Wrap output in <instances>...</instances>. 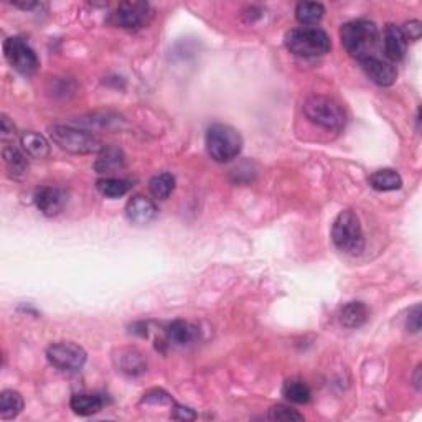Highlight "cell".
<instances>
[{
    "mask_svg": "<svg viewBox=\"0 0 422 422\" xmlns=\"http://www.w3.org/2000/svg\"><path fill=\"white\" fill-rule=\"evenodd\" d=\"M286 46L291 53L305 58L324 56L330 51L331 41L327 32L317 27L294 28L286 33Z\"/></svg>",
    "mask_w": 422,
    "mask_h": 422,
    "instance_id": "6da1fadb",
    "label": "cell"
},
{
    "mask_svg": "<svg viewBox=\"0 0 422 422\" xmlns=\"http://www.w3.org/2000/svg\"><path fill=\"white\" fill-rule=\"evenodd\" d=\"M341 44L353 58L358 61L371 56V50L378 38V28L369 20H352L345 23L340 30Z\"/></svg>",
    "mask_w": 422,
    "mask_h": 422,
    "instance_id": "7a4b0ae2",
    "label": "cell"
},
{
    "mask_svg": "<svg viewBox=\"0 0 422 422\" xmlns=\"http://www.w3.org/2000/svg\"><path fill=\"white\" fill-rule=\"evenodd\" d=\"M243 149V137L235 127L228 124H213L206 131V150L218 164H226L236 159Z\"/></svg>",
    "mask_w": 422,
    "mask_h": 422,
    "instance_id": "3957f363",
    "label": "cell"
},
{
    "mask_svg": "<svg viewBox=\"0 0 422 422\" xmlns=\"http://www.w3.org/2000/svg\"><path fill=\"white\" fill-rule=\"evenodd\" d=\"M331 241L340 251L360 254L364 248V236L360 218L352 210L341 211L331 225Z\"/></svg>",
    "mask_w": 422,
    "mask_h": 422,
    "instance_id": "277c9868",
    "label": "cell"
},
{
    "mask_svg": "<svg viewBox=\"0 0 422 422\" xmlns=\"http://www.w3.org/2000/svg\"><path fill=\"white\" fill-rule=\"evenodd\" d=\"M303 112L314 124L327 131H340L345 127L347 116L343 107L335 99L327 96H312L303 104Z\"/></svg>",
    "mask_w": 422,
    "mask_h": 422,
    "instance_id": "5b68a950",
    "label": "cell"
},
{
    "mask_svg": "<svg viewBox=\"0 0 422 422\" xmlns=\"http://www.w3.org/2000/svg\"><path fill=\"white\" fill-rule=\"evenodd\" d=\"M50 137L61 150L74 155L98 154L103 150V144L93 134L86 131H79L70 126L50 127Z\"/></svg>",
    "mask_w": 422,
    "mask_h": 422,
    "instance_id": "8992f818",
    "label": "cell"
},
{
    "mask_svg": "<svg viewBox=\"0 0 422 422\" xmlns=\"http://www.w3.org/2000/svg\"><path fill=\"white\" fill-rule=\"evenodd\" d=\"M46 358L60 371L76 373L84 367L88 355L83 347L73 341H60V343L50 345L46 350Z\"/></svg>",
    "mask_w": 422,
    "mask_h": 422,
    "instance_id": "52a82bcc",
    "label": "cell"
},
{
    "mask_svg": "<svg viewBox=\"0 0 422 422\" xmlns=\"http://www.w3.org/2000/svg\"><path fill=\"white\" fill-rule=\"evenodd\" d=\"M4 55L8 63L22 74H33L40 66L35 51L18 37H11L4 41Z\"/></svg>",
    "mask_w": 422,
    "mask_h": 422,
    "instance_id": "ba28073f",
    "label": "cell"
},
{
    "mask_svg": "<svg viewBox=\"0 0 422 422\" xmlns=\"http://www.w3.org/2000/svg\"><path fill=\"white\" fill-rule=\"evenodd\" d=\"M152 18V8L145 2H122L114 13V20L126 30H139Z\"/></svg>",
    "mask_w": 422,
    "mask_h": 422,
    "instance_id": "9c48e42d",
    "label": "cell"
},
{
    "mask_svg": "<svg viewBox=\"0 0 422 422\" xmlns=\"http://www.w3.org/2000/svg\"><path fill=\"white\" fill-rule=\"evenodd\" d=\"M360 65H362L364 73L369 76V79H371L373 83H376L378 86L386 88L395 84L397 73L393 65L376 58V56H367V58L360 60Z\"/></svg>",
    "mask_w": 422,
    "mask_h": 422,
    "instance_id": "30bf717a",
    "label": "cell"
},
{
    "mask_svg": "<svg viewBox=\"0 0 422 422\" xmlns=\"http://www.w3.org/2000/svg\"><path fill=\"white\" fill-rule=\"evenodd\" d=\"M66 202H68L66 192L58 187H44L38 190L35 195L38 210L46 216H56L63 211Z\"/></svg>",
    "mask_w": 422,
    "mask_h": 422,
    "instance_id": "8fae6325",
    "label": "cell"
},
{
    "mask_svg": "<svg viewBox=\"0 0 422 422\" xmlns=\"http://www.w3.org/2000/svg\"><path fill=\"white\" fill-rule=\"evenodd\" d=\"M127 218L134 223V225H149L157 216V206L155 203L144 195H136L127 202L126 206Z\"/></svg>",
    "mask_w": 422,
    "mask_h": 422,
    "instance_id": "7c38bea8",
    "label": "cell"
},
{
    "mask_svg": "<svg viewBox=\"0 0 422 422\" xmlns=\"http://www.w3.org/2000/svg\"><path fill=\"white\" fill-rule=\"evenodd\" d=\"M407 40L400 27L388 25L385 30V53L393 61H401L406 56Z\"/></svg>",
    "mask_w": 422,
    "mask_h": 422,
    "instance_id": "4fadbf2b",
    "label": "cell"
},
{
    "mask_svg": "<svg viewBox=\"0 0 422 422\" xmlns=\"http://www.w3.org/2000/svg\"><path fill=\"white\" fill-rule=\"evenodd\" d=\"M4 164L8 175L15 180H22L28 173V162L25 154L13 145H6L2 150Z\"/></svg>",
    "mask_w": 422,
    "mask_h": 422,
    "instance_id": "5bb4252c",
    "label": "cell"
},
{
    "mask_svg": "<svg viewBox=\"0 0 422 422\" xmlns=\"http://www.w3.org/2000/svg\"><path fill=\"white\" fill-rule=\"evenodd\" d=\"M71 409L78 416H93L103 409V396L93 395V393H78L71 397Z\"/></svg>",
    "mask_w": 422,
    "mask_h": 422,
    "instance_id": "9a60e30c",
    "label": "cell"
},
{
    "mask_svg": "<svg viewBox=\"0 0 422 422\" xmlns=\"http://www.w3.org/2000/svg\"><path fill=\"white\" fill-rule=\"evenodd\" d=\"M117 367L122 373L129 374V376H139L145 371L147 363L140 352H137L136 348H126L119 353L117 358Z\"/></svg>",
    "mask_w": 422,
    "mask_h": 422,
    "instance_id": "2e32d148",
    "label": "cell"
},
{
    "mask_svg": "<svg viewBox=\"0 0 422 422\" xmlns=\"http://www.w3.org/2000/svg\"><path fill=\"white\" fill-rule=\"evenodd\" d=\"M20 142L23 150L33 159H45L50 155V144L41 134H37V132L33 131L23 132Z\"/></svg>",
    "mask_w": 422,
    "mask_h": 422,
    "instance_id": "e0dca14e",
    "label": "cell"
},
{
    "mask_svg": "<svg viewBox=\"0 0 422 422\" xmlns=\"http://www.w3.org/2000/svg\"><path fill=\"white\" fill-rule=\"evenodd\" d=\"M167 336L175 345H188L198 338V329L190 322L175 320L167 327Z\"/></svg>",
    "mask_w": 422,
    "mask_h": 422,
    "instance_id": "ac0fdd59",
    "label": "cell"
},
{
    "mask_svg": "<svg viewBox=\"0 0 422 422\" xmlns=\"http://www.w3.org/2000/svg\"><path fill=\"white\" fill-rule=\"evenodd\" d=\"M369 185L378 192H393V190H400L402 187V178L396 170L381 169L369 177Z\"/></svg>",
    "mask_w": 422,
    "mask_h": 422,
    "instance_id": "d6986e66",
    "label": "cell"
},
{
    "mask_svg": "<svg viewBox=\"0 0 422 422\" xmlns=\"http://www.w3.org/2000/svg\"><path fill=\"white\" fill-rule=\"evenodd\" d=\"M368 319V309L363 302H348L340 312L341 325L347 329H358Z\"/></svg>",
    "mask_w": 422,
    "mask_h": 422,
    "instance_id": "ffe728a7",
    "label": "cell"
},
{
    "mask_svg": "<svg viewBox=\"0 0 422 422\" xmlns=\"http://www.w3.org/2000/svg\"><path fill=\"white\" fill-rule=\"evenodd\" d=\"M23 409V397L20 393L6 390L0 395V417L4 421L15 419Z\"/></svg>",
    "mask_w": 422,
    "mask_h": 422,
    "instance_id": "44dd1931",
    "label": "cell"
},
{
    "mask_svg": "<svg viewBox=\"0 0 422 422\" xmlns=\"http://www.w3.org/2000/svg\"><path fill=\"white\" fill-rule=\"evenodd\" d=\"M325 7L319 2H301L296 8V18L302 25H315L324 18Z\"/></svg>",
    "mask_w": 422,
    "mask_h": 422,
    "instance_id": "7402d4cb",
    "label": "cell"
},
{
    "mask_svg": "<svg viewBox=\"0 0 422 422\" xmlns=\"http://www.w3.org/2000/svg\"><path fill=\"white\" fill-rule=\"evenodd\" d=\"M282 395L291 402H296V404H307L312 397V391L301 379H289V381L284 383Z\"/></svg>",
    "mask_w": 422,
    "mask_h": 422,
    "instance_id": "603a6c76",
    "label": "cell"
},
{
    "mask_svg": "<svg viewBox=\"0 0 422 422\" xmlns=\"http://www.w3.org/2000/svg\"><path fill=\"white\" fill-rule=\"evenodd\" d=\"M175 188V177L172 173H159L154 178H150L149 190L152 197L157 200H167L172 195Z\"/></svg>",
    "mask_w": 422,
    "mask_h": 422,
    "instance_id": "cb8c5ba5",
    "label": "cell"
},
{
    "mask_svg": "<svg viewBox=\"0 0 422 422\" xmlns=\"http://www.w3.org/2000/svg\"><path fill=\"white\" fill-rule=\"evenodd\" d=\"M98 192L107 198H119L131 190V183L121 178H101L96 183Z\"/></svg>",
    "mask_w": 422,
    "mask_h": 422,
    "instance_id": "d4e9b609",
    "label": "cell"
},
{
    "mask_svg": "<svg viewBox=\"0 0 422 422\" xmlns=\"http://www.w3.org/2000/svg\"><path fill=\"white\" fill-rule=\"evenodd\" d=\"M104 155L101 159H98V162L94 167H96L98 172H111V170H116L122 167V164H124V159H122V154L117 149H106L104 150Z\"/></svg>",
    "mask_w": 422,
    "mask_h": 422,
    "instance_id": "484cf974",
    "label": "cell"
},
{
    "mask_svg": "<svg viewBox=\"0 0 422 422\" xmlns=\"http://www.w3.org/2000/svg\"><path fill=\"white\" fill-rule=\"evenodd\" d=\"M268 417L271 421H284V422H301V421H303V416L301 414V412H297L296 409H292V407L284 406V404L272 406L271 409H269Z\"/></svg>",
    "mask_w": 422,
    "mask_h": 422,
    "instance_id": "4316f807",
    "label": "cell"
},
{
    "mask_svg": "<svg viewBox=\"0 0 422 422\" xmlns=\"http://www.w3.org/2000/svg\"><path fill=\"white\" fill-rule=\"evenodd\" d=\"M142 402H144V404L165 406V404H172V397H170L167 393L162 390H152L149 393H145Z\"/></svg>",
    "mask_w": 422,
    "mask_h": 422,
    "instance_id": "83f0119b",
    "label": "cell"
},
{
    "mask_svg": "<svg viewBox=\"0 0 422 422\" xmlns=\"http://www.w3.org/2000/svg\"><path fill=\"white\" fill-rule=\"evenodd\" d=\"M401 30H402V33H404L406 40L416 41V40H419V38H421L422 23L419 20H411V22H407L404 25V28H401Z\"/></svg>",
    "mask_w": 422,
    "mask_h": 422,
    "instance_id": "f1b7e54d",
    "label": "cell"
},
{
    "mask_svg": "<svg viewBox=\"0 0 422 422\" xmlns=\"http://www.w3.org/2000/svg\"><path fill=\"white\" fill-rule=\"evenodd\" d=\"M0 136H2V140H8L15 137V126L13 122L8 121L7 116H2V121H0Z\"/></svg>",
    "mask_w": 422,
    "mask_h": 422,
    "instance_id": "f546056e",
    "label": "cell"
},
{
    "mask_svg": "<svg viewBox=\"0 0 422 422\" xmlns=\"http://www.w3.org/2000/svg\"><path fill=\"white\" fill-rule=\"evenodd\" d=\"M407 329L411 331H419L421 330V307L416 305L412 312H409V317H407Z\"/></svg>",
    "mask_w": 422,
    "mask_h": 422,
    "instance_id": "4dcf8cb0",
    "label": "cell"
},
{
    "mask_svg": "<svg viewBox=\"0 0 422 422\" xmlns=\"http://www.w3.org/2000/svg\"><path fill=\"white\" fill-rule=\"evenodd\" d=\"M173 419L178 421H193L197 417L195 412H193L190 407H183V406H175L173 412H172Z\"/></svg>",
    "mask_w": 422,
    "mask_h": 422,
    "instance_id": "1f68e13d",
    "label": "cell"
},
{
    "mask_svg": "<svg viewBox=\"0 0 422 422\" xmlns=\"http://www.w3.org/2000/svg\"><path fill=\"white\" fill-rule=\"evenodd\" d=\"M13 6L18 8H23V11H33V8L38 7L37 2H13Z\"/></svg>",
    "mask_w": 422,
    "mask_h": 422,
    "instance_id": "d6a6232c",
    "label": "cell"
}]
</instances>
